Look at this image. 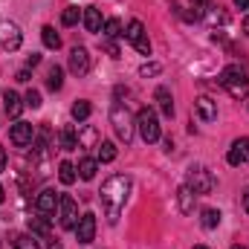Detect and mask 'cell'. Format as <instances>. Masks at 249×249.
<instances>
[{
	"label": "cell",
	"instance_id": "cell-30",
	"mask_svg": "<svg viewBox=\"0 0 249 249\" xmlns=\"http://www.w3.org/2000/svg\"><path fill=\"white\" fill-rule=\"evenodd\" d=\"M102 32H105V38H107V41L119 38V35H122V20H116V18H113V20H107V23L102 26Z\"/></svg>",
	"mask_w": 249,
	"mask_h": 249
},
{
	"label": "cell",
	"instance_id": "cell-12",
	"mask_svg": "<svg viewBox=\"0 0 249 249\" xmlns=\"http://www.w3.org/2000/svg\"><path fill=\"white\" fill-rule=\"evenodd\" d=\"M70 72L72 75H87L90 72V55H87V50L84 47H75L72 53H70Z\"/></svg>",
	"mask_w": 249,
	"mask_h": 249
},
{
	"label": "cell",
	"instance_id": "cell-20",
	"mask_svg": "<svg viewBox=\"0 0 249 249\" xmlns=\"http://www.w3.org/2000/svg\"><path fill=\"white\" fill-rule=\"evenodd\" d=\"M157 102H160V110H162V116H174V102H171V93L165 90V87H160L157 90Z\"/></svg>",
	"mask_w": 249,
	"mask_h": 249
},
{
	"label": "cell",
	"instance_id": "cell-35",
	"mask_svg": "<svg viewBox=\"0 0 249 249\" xmlns=\"http://www.w3.org/2000/svg\"><path fill=\"white\" fill-rule=\"evenodd\" d=\"M15 81H20V84H26L29 81V70L23 67V70H18V75H15Z\"/></svg>",
	"mask_w": 249,
	"mask_h": 249
},
{
	"label": "cell",
	"instance_id": "cell-45",
	"mask_svg": "<svg viewBox=\"0 0 249 249\" xmlns=\"http://www.w3.org/2000/svg\"><path fill=\"white\" fill-rule=\"evenodd\" d=\"M194 249H209V247H194Z\"/></svg>",
	"mask_w": 249,
	"mask_h": 249
},
{
	"label": "cell",
	"instance_id": "cell-29",
	"mask_svg": "<svg viewBox=\"0 0 249 249\" xmlns=\"http://www.w3.org/2000/svg\"><path fill=\"white\" fill-rule=\"evenodd\" d=\"M99 162H113L116 160V145L113 142H99Z\"/></svg>",
	"mask_w": 249,
	"mask_h": 249
},
{
	"label": "cell",
	"instance_id": "cell-17",
	"mask_svg": "<svg viewBox=\"0 0 249 249\" xmlns=\"http://www.w3.org/2000/svg\"><path fill=\"white\" fill-rule=\"evenodd\" d=\"M78 148H99V130L93 124H84V130L78 133Z\"/></svg>",
	"mask_w": 249,
	"mask_h": 249
},
{
	"label": "cell",
	"instance_id": "cell-1",
	"mask_svg": "<svg viewBox=\"0 0 249 249\" xmlns=\"http://www.w3.org/2000/svg\"><path fill=\"white\" fill-rule=\"evenodd\" d=\"M127 194H130V177H124V174H113L102 183L99 197H102V206H105V214L110 223L119 220V212L127 203Z\"/></svg>",
	"mask_w": 249,
	"mask_h": 249
},
{
	"label": "cell",
	"instance_id": "cell-2",
	"mask_svg": "<svg viewBox=\"0 0 249 249\" xmlns=\"http://www.w3.org/2000/svg\"><path fill=\"white\" fill-rule=\"evenodd\" d=\"M220 87L232 96V99H244L249 93V70L244 64H229L220 72Z\"/></svg>",
	"mask_w": 249,
	"mask_h": 249
},
{
	"label": "cell",
	"instance_id": "cell-11",
	"mask_svg": "<svg viewBox=\"0 0 249 249\" xmlns=\"http://www.w3.org/2000/svg\"><path fill=\"white\" fill-rule=\"evenodd\" d=\"M75 238H78V244H90V241L96 238V214H93V212H87V214L78 217V223H75Z\"/></svg>",
	"mask_w": 249,
	"mask_h": 249
},
{
	"label": "cell",
	"instance_id": "cell-42",
	"mask_svg": "<svg viewBox=\"0 0 249 249\" xmlns=\"http://www.w3.org/2000/svg\"><path fill=\"white\" fill-rule=\"evenodd\" d=\"M244 32H247V35H249V15H247V18H244Z\"/></svg>",
	"mask_w": 249,
	"mask_h": 249
},
{
	"label": "cell",
	"instance_id": "cell-39",
	"mask_svg": "<svg viewBox=\"0 0 249 249\" xmlns=\"http://www.w3.org/2000/svg\"><path fill=\"white\" fill-rule=\"evenodd\" d=\"M6 168V151H3V145H0V171Z\"/></svg>",
	"mask_w": 249,
	"mask_h": 249
},
{
	"label": "cell",
	"instance_id": "cell-19",
	"mask_svg": "<svg viewBox=\"0 0 249 249\" xmlns=\"http://www.w3.org/2000/svg\"><path fill=\"white\" fill-rule=\"evenodd\" d=\"M194 197H197V194H194L188 186H183L180 191H177V200H180V212H183V214H191V209H194Z\"/></svg>",
	"mask_w": 249,
	"mask_h": 249
},
{
	"label": "cell",
	"instance_id": "cell-36",
	"mask_svg": "<svg viewBox=\"0 0 249 249\" xmlns=\"http://www.w3.org/2000/svg\"><path fill=\"white\" fill-rule=\"evenodd\" d=\"M38 64H41V55H38V53H32V55L26 58V67H38Z\"/></svg>",
	"mask_w": 249,
	"mask_h": 249
},
{
	"label": "cell",
	"instance_id": "cell-18",
	"mask_svg": "<svg viewBox=\"0 0 249 249\" xmlns=\"http://www.w3.org/2000/svg\"><path fill=\"white\" fill-rule=\"evenodd\" d=\"M61 148H64V151H75V148H78V130H75V124H64Z\"/></svg>",
	"mask_w": 249,
	"mask_h": 249
},
{
	"label": "cell",
	"instance_id": "cell-16",
	"mask_svg": "<svg viewBox=\"0 0 249 249\" xmlns=\"http://www.w3.org/2000/svg\"><path fill=\"white\" fill-rule=\"evenodd\" d=\"M102 26H105L102 23V12L96 6H87L84 9V29L87 32H102Z\"/></svg>",
	"mask_w": 249,
	"mask_h": 249
},
{
	"label": "cell",
	"instance_id": "cell-5",
	"mask_svg": "<svg viewBox=\"0 0 249 249\" xmlns=\"http://www.w3.org/2000/svg\"><path fill=\"white\" fill-rule=\"evenodd\" d=\"M214 177H212V171L209 168H203V165H194L191 171H188V188L194 191V194H212L214 191Z\"/></svg>",
	"mask_w": 249,
	"mask_h": 249
},
{
	"label": "cell",
	"instance_id": "cell-44",
	"mask_svg": "<svg viewBox=\"0 0 249 249\" xmlns=\"http://www.w3.org/2000/svg\"><path fill=\"white\" fill-rule=\"evenodd\" d=\"M232 249H247V247H232Z\"/></svg>",
	"mask_w": 249,
	"mask_h": 249
},
{
	"label": "cell",
	"instance_id": "cell-3",
	"mask_svg": "<svg viewBox=\"0 0 249 249\" xmlns=\"http://www.w3.org/2000/svg\"><path fill=\"white\" fill-rule=\"evenodd\" d=\"M110 124H113V130H116V136L122 139L124 145L133 139V127H136V119L130 116V110H127V105L122 102H116L113 107H110Z\"/></svg>",
	"mask_w": 249,
	"mask_h": 249
},
{
	"label": "cell",
	"instance_id": "cell-27",
	"mask_svg": "<svg viewBox=\"0 0 249 249\" xmlns=\"http://www.w3.org/2000/svg\"><path fill=\"white\" fill-rule=\"evenodd\" d=\"M41 38H44V44H47L50 50H58V47H61V35H58L53 26H44V29H41Z\"/></svg>",
	"mask_w": 249,
	"mask_h": 249
},
{
	"label": "cell",
	"instance_id": "cell-14",
	"mask_svg": "<svg viewBox=\"0 0 249 249\" xmlns=\"http://www.w3.org/2000/svg\"><path fill=\"white\" fill-rule=\"evenodd\" d=\"M194 110H197V116H200L203 122H214V119H217V102L209 99V96H200V99L194 102Z\"/></svg>",
	"mask_w": 249,
	"mask_h": 249
},
{
	"label": "cell",
	"instance_id": "cell-40",
	"mask_svg": "<svg viewBox=\"0 0 249 249\" xmlns=\"http://www.w3.org/2000/svg\"><path fill=\"white\" fill-rule=\"evenodd\" d=\"M235 6L238 9H249V0H235Z\"/></svg>",
	"mask_w": 249,
	"mask_h": 249
},
{
	"label": "cell",
	"instance_id": "cell-26",
	"mask_svg": "<svg viewBox=\"0 0 249 249\" xmlns=\"http://www.w3.org/2000/svg\"><path fill=\"white\" fill-rule=\"evenodd\" d=\"M58 180H61L64 186H72V183H75V165H72V162L64 160L61 165H58Z\"/></svg>",
	"mask_w": 249,
	"mask_h": 249
},
{
	"label": "cell",
	"instance_id": "cell-34",
	"mask_svg": "<svg viewBox=\"0 0 249 249\" xmlns=\"http://www.w3.org/2000/svg\"><path fill=\"white\" fill-rule=\"evenodd\" d=\"M102 47H105V50L110 53V58H119V47H116L113 41H107V38H105V41H102Z\"/></svg>",
	"mask_w": 249,
	"mask_h": 249
},
{
	"label": "cell",
	"instance_id": "cell-23",
	"mask_svg": "<svg viewBox=\"0 0 249 249\" xmlns=\"http://www.w3.org/2000/svg\"><path fill=\"white\" fill-rule=\"evenodd\" d=\"M47 87L53 90V93H58L64 87V70L55 64V67H50V75H47Z\"/></svg>",
	"mask_w": 249,
	"mask_h": 249
},
{
	"label": "cell",
	"instance_id": "cell-4",
	"mask_svg": "<svg viewBox=\"0 0 249 249\" xmlns=\"http://www.w3.org/2000/svg\"><path fill=\"white\" fill-rule=\"evenodd\" d=\"M136 127H139L142 142H148V145L160 142V119H157V113H154L151 107H142V110L136 113Z\"/></svg>",
	"mask_w": 249,
	"mask_h": 249
},
{
	"label": "cell",
	"instance_id": "cell-6",
	"mask_svg": "<svg viewBox=\"0 0 249 249\" xmlns=\"http://www.w3.org/2000/svg\"><path fill=\"white\" fill-rule=\"evenodd\" d=\"M124 38H127V44H130L139 55H151V41H148V32H145L142 20H130Z\"/></svg>",
	"mask_w": 249,
	"mask_h": 249
},
{
	"label": "cell",
	"instance_id": "cell-8",
	"mask_svg": "<svg viewBox=\"0 0 249 249\" xmlns=\"http://www.w3.org/2000/svg\"><path fill=\"white\" fill-rule=\"evenodd\" d=\"M20 44H23V35H20L18 23H12V20H0V47L9 50V53H15Z\"/></svg>",
	"mask_w": 249,
	"mask_h": 249
},
{
	"label": "cell",
	"instance_id": "cell-24",
	"mask_svg": "<svg viewBox=\"0 0 249 249\" xmlns=\"http://www.w3.org/2000/svg\"><path fill=\"white\" fill-rule=\"evenodd\" d=\"M12 249H41L35 235H12Z\"/></svg>",
	"mask_w": 249,
	"mask_h": 249
},
{
	"label": "cell",
	"instance_id": "cell-7",
	"mask_svg": "<svg viewBox=\"0 0 249 249\" xmlns=\"http://www.w3.org/2000/svg\"><path fill=\"white\" fill-rule=\"evenodd\" d=\"M58 223H61V229H75V223H78V203L70 194H61V200H58Z\"/></svg>",
	"mask_w": 249,
	"mask_h": 249
},
{
	"label": "cell",
	"instance_id": "cell-9",
	"mask_svg": "<svg viewBox=\"0 0 249 249\" xmlns=\"http://www.w3.org/2000/svg\"><path fill=\"white\" fill-rule=\"evenodd\" d=\"M58 200H61V194H55L53 188H44V191L35 197V209H38V214H44L47 220H53V214H55V209H58Z\"/></svg>",
	"mask_w": 249,
	"mask_h": 249
},
{
	"label": "cell",
	"instance_id": "cell-13",
	"mask_svg": "<svg viewBox=\"0 0 249 249\" xmlns=\"http://www.w3.org/2000/svg\"><path fill=\"white\" fill-rule=\"evenodd\" d=\"M226 160H229V165H244V162H249V136H241V139L232 142Z\"/></svg>",
	"mask_w": 249,
	"mask_h": 249
},
{
	"label": "cell",
	"instance_id": "cell-28",
	"mask_svg": "<svg viewBox=\"0 0 249 249\" xmlns=\"http://www.w3.org/2000/svg\"><path fill=\"white\" fill-rule=\"evenodd\" d=\"M70 113H72V119H75V122H84V119H90L93 107H90V102H75Z\"/></svg>",
	"mask_w": 249,
	"mask_h": 249
},
{
	"label": "cell",
	"instance_id": "cell-37",
	"mask_svg": "<svg viewBox=\"0 0 249 249\" xmlns=\"http://www.w3.org/2000/svg\"><path fill=\"white\" fill-rule=\"evenodd\" d=\"M47 249H61L58 238H53V235H50V238H47Z\"/></svg>",
	"mask_w": 249,
	"mask_h": 249
},
{
	"label": "cell",
	"instance_id": "cell-38",
	"mask_svg": "<svg viewBox=\"0 0 249 249\" xmlns=\"http://www.w3.org/2000/svg\"><path fill=\"white\" fill-rule=\"evenodd\" d=\"M191 6L194 9H203V6H209V0H191Z\"/></svg>",
	"mask_w": 249,
	"mask_h": 249
},
{
	"label": "cell",
	"instance_id": "cell-21",
	"mask_svg": "<svg viewBox=\"0 0 249 249\" xmlns=\"http://www.w3.org/2000/svg\"><path fill=\"white\" fill-rule=\"evenodd\" d=\"M96 171H99V162H96V160L84 157V160L78 162V177H81V180H93V177H96Z\"/></svg>",
	"mask_w": 249,
	"mask_h": 249
},
{
	"label": "cell",
	"instance_id": "cell-41",
	"mask_svg": "<svg viewBox=\"0 0 249 249\" xmlns=\"http://www.w3.org/2000/svg\"><path fill=\"white\" fill-rule=\"evenodd\" d=\"M244 209H247V212H249V188H247V191H244Z\"/></svg>",
	"mask_w": 249,
	"mask_h": 249
},
{
	"label": "cell",
	"instance_id": "cell-32",
	"mask_svg": "<svg viewBox=\"0 0 249 249\" xmlns=\"http://www.w3.org/2000/svg\"><path fill=\"white\" fill-rule=\"evenodd\" d=\"M23 105L32 107V110H38V107H41V93H38V90H29V93L23 96Z\"/></svg>",
	"mask_w": 249,
	"mask_h": 249
},
{
	"label": "cell",
	"instance_id": "cell-33",
	"mask_svg": "<svg viewBox=\"0 0 249 249\" xmlns=\"http://www.w3.org/2000/svg\"><path fill=\"white\" fill-rule=\"evenodd\" d=\"M160 72H162L160 64H142L139 67V75H160Z\"/></svg>",
	"mask_w": 249,
	"mask_h": 249
},
{
	"label": "cell",
	"instance_id": "cell-22",
	"mask_svg": "<svg viewBox=\"0 0 249 249\" xmlns=\"http://www.w3.org/2000/svg\"><path fill=\"white\" fill-rule=\"evenodd\" d=\"M200 223H203V229H217L220 226V212L217 209H203L200 212Z\"/></svg>",
	"mask_w": 249,
	"mask_h": 249
},
{
	"label": "cell",
	"instance_id": "cell-31",
	"mask_svg": "<svg viewBox=\"0 0 249 249\" xmlns=\"http://www.w3.org/2000/svg\"><path fill=\"white\" fill-rule=\"evenodd\" d=\"M78 18H81V12H78L75 6H70V9H64L61 23H64V26H75V23H78Z\"/></svg>",
	"mask_w": 249,
	"mask_h": 249
},
{
	"label": "cell",
	"instance_id": "cell-15",
	"mask_svg": "<svg viewBox=\"0 0 249 249\" xmlns=\"http://www.w3.org/2000/svg\"><path fill=\"white\" fill-rule=\"evenodd\" d=\"M3 105H6V113H9L12 119H18L20 110H23V99H20L15 90H6V93H3Z\"/></svg>",
	"mask_w": 249,
	"mask_h": 249
},
{
	"label": "cell",
	"instance_id": "cell-25",
	"mask_svg": "<svg viewBox=\"0 0 249 249\" xmlns=\"http://www.w3.org/2000/svg\"><path fill=\"white\" fill-rule=\"evenodd\" d=\"M29 229H32V235H41L44 241L50 238V226H47V217L41 214V217H29Z\"/></svg>",
	"mask_w": 249,
	"mask_h": 249
},
{
	"label": "cell",
	"instance_id": "cell-43",
	"mask_svg": "<svg viewBox=\"0 0 249 249\" xmlns=\"http://www.w3.org/2000/svg\"><path fill=\"white\" fill-rule=\"evenodd\" d=\"M0 203H3V186H0Z\"/></svg>",
	"mask_w": 249,
	"mask_h": 249
},
{
	"label": "cell",
	"instance_id": "cell-10",
	"mask_svg": "<svg viewBox=\"0 0 249 249\" xmlns=\"http://www.w3.org/2000/svg\"><path fill=\"white\" fill-rule=\"evenodd\" d=\"M9 139H12V145L26 148V145L35 142V127H32L29 122H15L12 124V130H9Z\"/></svg>",
	"mask_w": 249,
	"mask_h": 249
}]
</instances>
